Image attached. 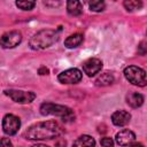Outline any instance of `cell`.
<instances>
[{
	"label": "cell",
	"instance_id": "6da1fadb",
	"mask_svg": "<svg viewBox=\"0 0 147 147\" xmlns=\"http://www.w3.org/2000/svg\"><path fill=\"white\" fill-rule=\"evenodd\" d=\"M62 132L61 125L55 121H45L31 125L23 133V137L28 140H48L57 138Z\"/></svg>",
	"mask_w": 147,
	"mask_h": 147
},
{
	"label": "cell",
	"instance_id": "7a4b0ae2",
	"mask_svg": "<svg viewBox=\"0 0 147 147\" xmlns=\"http://www.w3.org/2000/svg\"><path fill=\"white\" fill-rule=\"evenodd\" d=\"M59 37V32L55 30H40L31 37L29 45L32 49H45L57 42Z\"/></svg>",
	"mask_w": 147,
	"mask_h": 147
},
{
	"label": "cell",
	"instance_id": "3957f363",
	"mask_svg": "<svg viewBox=\"0 0 147 147\" xmlns=\"http://www.w3.org/2000/svg\"><path fill=\"white\" fill-rule=\"evenodd\" d=\"M40 114L44 116H59L62 118L63 122L65 123H70L75 121V114L74 111L67 107V106H62V105H57V103H52V102H44L40 106Z\"/></svg>",
	"mask_w": 147,
	"mask_h": 147
},
{
	"label": "cell",
	"instance_id": "277c9868",
	"mask_svg": "<svg viewBox=\"0 0 147 147\" xmlns=\"http://www.w3.org/2000/svg\"><path fill=\"white\" fill-rule=\"evenodd\" d=\"M124 76L125 78L136 86L144 87L147 84L146 79V71L137 65H129L124 69Z\"/></svg>",
	"mask_w": 147,
	"mask_h": 147
},
{
	"label": "cell",
	"instance_id": "5b68a950",
	"mask_svg": "<svg viewBox=\"0 0 147 147\" xmlns=\"http://www.w3.org/2000/svg\"><path fill=\"white\" fill-rule=\"evenodd\" d=\"M5 94L9 96L14 102L25 105L30 103L36 99V93L31 91H21V90H6Z\"/></svg>",
	"mask_w": 147,
	"mask_h": 147
},
{
	"label": "cell",
	"instance_id": "8992f818",
	"mask_svg": "<svg viewBox=\"0 0 147 147\" xmlns=\"http://www.w3.org/2000/svg\"><path fill=\"white\" fill-rule=\"evenodd\" d=\"M21 127V121L13 114H7L2 118V131L7 136H14Z\"/></svg>",
	"mask_w": 147,
	"mask_h": 147
},
{
	"label": "cell",
	"instance_id": "52a82bcc",
	"mask_svg": "<svg viewBox=\"0 0 147 147\" xmlns=\"http://www.w3.org/2000/svg\"><path fill=\"white\" fill-rule=\"evenodd\" d=\"M22 41V33L17 30L8 31L0 37V46L2 48H14Z\"/></svg>",
	"mask_w": 147,
	"mask_h": 147
},
{
	"label": "cell",
	"instance_id": "ba28073f",
	"mask_svg": "<svg viewBox=\"0 0 147 147\" xmlns=\"http://www.w3.org/2000/svg\"><path fill=\"white\" fill-rule=\"evenodd\" d=\"M82 78H83V74L77 68L67 69L57 76L59 82L62 84H77L82 80Z\"/></svg>",
	"mask_w": 147,
	"mask_h": 147
},
{
	"label": "cell",
	"instance_id": "9c48e42d",
	"mask_svg": "<svg viewBox=\"0 0 147 147\" xmlns=\"http://www.w3.org/2000/svg\"><path fill=\"white\" fill-rule=\"evenodd\" d=\"M101 68H102V61L100 59H96V57L87 59L83 63V70L88 77H93L96 74H99Z\"/></svg>",
	"mask_w": 147,
	"mask_h": 147
},
{
	"label": "cell",
	"instance_id": "30bf717a",
	"mask_svg": "<svg viewBox=\"0 0 147 147\" xmlns=\"http://www.w3.org/2000/svg\"><path fill=\"white\" fill-rule=\"evenodd\" d=\"M136 140V134L131 130H122L116 134V142L121 146H129L132 145Z\"/></svg>",
	"mask_w": 147,
	"mask_h": 147
},
{
	"label": "cell",
	"instance_id": "8fae6325",
	"mask_svg": "<svg viewBox=\"0 0 147 147\" xmlns=\"http://www.w3.org/2000/svg\"><path fill=\"white\" fill-rule=\"evenodd\" d=\"M131 119V114L126 110H116L111 115V122L116 126H124Z\"/></svg>",
	"mask_w": 147,
	"mask_h": 147
},
{
	"label": "cell",
	"instance_id": "7c38bea8",
	"mask_svg": "<svg viewBox=\"0 0 147 147\" xmlns=\"http://www.w3.org/2000/svg\"><path fill=\"white\" fill-rule=\"evenodd\" d=\"M144 95L138 92H130L126 94V103L132 108H139L144 103Z\"/></svg>",
	"mask_w": 147,
	"mask_h": 147
},
{
	"label": "cell",
	"instance_id": "4fadbf2b",
	"mask_svg": "<svg viewBox=\"0 0 147 147\" xmlns=\"http://www.w3.org/2000/svg\"><path fill=\"white\" fill-rule=\"evenodd\" d=\"M67 11L71 16H79L83 13V5L79 0H67Z\"/></svg>",
	"mask_w": 147,
	"mask_h": 147
},
{
	"label": "cell",
	"instance_id": "5bb4252c",
	"mask_svg": "<svg viewBox=\"0 0 147 147\" xmlns=\"http://www.w3.org/2000/svg\"><path fill=\"white\" fill-rule=\"evenodd\" d=\"M83 34L80 33H74L71 36H69L65 40H64V46L67 48H75L77 46H79L83 42Z\"/></svg>",
	"mask_w": 147,
	"mask_h": 147
},
{
	"label": "cell",
	"instance_id": "9a60e30c",
	"mask_svg": "<svg viewBox=\"0 0 147 147\" xmlns=\"http://www.w3.org/2000/svg\"><path fill=\"white\" fill-rule=\"evenodd\" d=\"M94 83L96 86H108L114 83V76L109 72H103L95 79Z\"/></svg>",
	"mask_w": 147,
	"mask_h": 147
},
{
	"label": "cell",
	"instance_id": "2e32d148",
	"mask_svg": "<svg viewBox=\"0 0 147 147\" xmlns=\"http://www.w3.org/2000/svg\"><path fill=\"white\" fill-rule=\"evenodd\" d=\"M74 146H80V147H83V146H95V140L91 136L83 134L77 140L74 141Z\"/></svg>",
	"mask_w": 147,
	"mask_h": 147
},
{
	"label": "cell",
	"instance_id": "e0dca14e",
	"mask_svg": "<svg viewBox=\"0 0 147 147\" xmlns=\"http://www.w3.org/2000/svg\"><path fill=\"white\" fill-rule=\"evenodd\" d=\"M123 5L127 11H133L142 7V0H123Z\"/></svg>",
	"mask_w": 147,
	"mask_h": 147
},
{
	"label": "cell",
	"instance_id": "ac0fdd59",
	"mask_svg": "<svg viewBox=\"0 0 147 147\" xmlns=\"http://www.w3.org/2000/svg\"><path fill=\"white\" fill-rule=\"evenodd\" d=\"M15 3L22 10H31L36 6V0H16Z\"/></svg>",
	"mask_w": 147,
	"mask_h": 147
},
{
	"label": "cell",
	"instance_id": "d6986e66",
	"mask_svg": "<svg viewBox=\"0 0 147 147\" xmlns=\"http://www.w3.org/2000/svg\"><path fill=\"white\" fill-rule=\"evenodd\" d=\"M90 9L92 11H95V13H100L105 9L106 7V3H105V0H90Z\"/></svg>",
	"mask_w": 147,
	"mask_h": 147
},
{
	"label": "cell",
	"instance_id": "ffe728a7",
	"mask_svg": "<svg viewBox=\"0 0 147 147\" xmlns=\"http://www.w3.org/2000/svg\"><path fill=\"white\" fill-rule=\"evenodd\" d=\"M44 5L51 8H55L61 5V1L60 0H44Z\"/></svg>",
	"mask_w": 147,
	"mask_h": 147
},
{
	"label": "cell",
	"instance_id": "44dd1931",
	"mask_svg": "<svg viewBox=\"0 0 147 147\" xmlns=\"http://www.w3.org/2000/svg\"><path fill=\"white\" fill-rule=\"evenodd\" d=\"M100 144H101L102 146H113V145H114V141L111 140V138L106 137V138H102V139H101Z\"/></svg>",
	"mask_w": 147,
	"mask_h": 147
},
{
	"label": "cell",
	"instance_id": "7402d4cb",
	"mask_svg": "<svg viewBox=\"0 0 147 147\" xmlns=\"http://www.w3.org/2000/svg\"><path fill=\"white\" fill-rule=\"evenodd\" d=\"M0 146H11V141L8 139V138H3L0 140Z\"/></svg>",
	"mask_w": 147,
	"mask_h": 147
},
{
	"label": "cell",
	"instance_id": "603a6c76",
	"mask_svg": "<svg viewBox=\"0 0 147 147\" xmlns=\"http://www.w3.org/2000/svg\"><path fill=\"white\" fill-rule=\"evenodd\" d=\"M39 74H40V75H47V74H48V69L45 68V67H42V68L39 69Z\"/></svg>",
	"mask_w": 147,
	"mask_h": 147
}]
</instances>
